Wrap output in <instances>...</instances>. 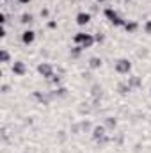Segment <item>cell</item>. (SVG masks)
Wrapping results in <instances>:
<instances>
[{"label":"cell","instance_id":"cell-12","mask_svg":"<svg viewBox=\"0 0 151 153\" xmlns=\"http://www.w3.org/2000/svg\"><path fill=\"white\" fill-rule=\"evenodd\" d=\"M137 29H139V23L137 22H126L124 23V30L126 32H135Z\"/></svg>","mask_w":151,"mask_h":153},{"label":"cell","instance_id":"cell-15","mask_svg":"<svg viewBox=\"0 0 151 153\" xmlns=\"http://www.w3.org/2000/svg\"><path fill=\"white\" fill-rule=\"evenodd\" d=\"M82 50H84V48H80V46L76 45L75 48H71V57H73V59H76V57H80V53H82Z\"/></svg>","mask_w":151,"mask_h":153},{"label":"cell","instance_id":"cell-6","mask_svg":"<svg viewBox=\"0 0 151 153\" xmlns=\"http://www.w3.org/2000/svg\"><path fill=\"white\" fill-rule=\"evenodd\" d=\"M13 73L18 76H23L27 73V66H25V62H21V61H16L14 64H13Z\"/></svg>","mask_w":151,"mask_h":153},{"label":"cell","instance_id":"cell-19","mask_svg":"<svg viewBox=\"0 0 151 153\" xmlns=\"http://www.w3.org/2000/svg\"><path fill=\"white\" fill-rule=\"evenodd\" d=\"M144 30H146L148 34H151V20H148V22L144 23Z\"/></svg>","mask_w":151,"mask_h":153},{"label":"cell","instance_id":"cell-4","mask_svg":"<svg viewBox=\"0 0 151 153\" xmlns=\"http://www.w3.org/2000/svg\"><path fill=\"white\" fill-rule=\"evenodd\" d=\"M130 70H132V62H130L128 59H119V61L115 62V71H117V73L126 75Z\"/></svg>","mask_w":151,"mask_h":153},{"label":"cell","instance_id":"cell-22","mask_svg":"<svg viewBox=\"0 0 151 153\" xmlns=\"http://www.w3.org/2000/svg\"><path fill=\"white\" fill-rule=\"evenodd\" d=\"M20 4H30V0H20Z\"/></svg>","mask_w":151,"mask_h":153},{"label":"cell","instance_id":"cell-8","mask_svg":"<svg viewBox=\"0 0 151 153\" xmlns=\"http://www.w3.org/2000/svg\"><path fill=\"white\" fill-rule=\"evenodd\" d=\"M91 22V14L89 13H85V11H82V13H78L76 14V23L80 25V27H84V25H87Z\"/></svg>","mask_w":151,"mask_h":153},{"label":"cell","instance_id":"cell-13","mask_svg":"<svg viewBox=\"0 0 151 153\" xmlns=\"http://www.w3.org/2000/svg\"><path fill=\"white\" fill-rule=\"evenodd\" d=\"M141 84H142V82H141L139 76H130V78H128V85H130L132 89H133V87H139Z\"/></svg>","mask_w":151,"mask_h":153},{"label":"cell","instance_id":"cell-3","mask_svg":"<svg viewBox=\"0 0 151 153\" xmlns=\"http://www.w3.org/2000/svg\"><path fill=\"white\" fill-rule=\"evenodd\" d=\"M91 135H93V139H94L96 143H100L101 139H105V137H107V128H105V125H96V126H93Z\"/></svg>","mask_w":151,"mask_h":153},{"label":"cell","instance_id":"cell-11","mask_svg":"<svg viewBox=\"0 0 151 153\" xmlns=\"http://www.w3.org/2000/svg\"><path fill=\"white\" fill-rule=\"evenodd\" d=\"M34 98H36V100H38V102H41V103H43V105H48V103H50V98H48V96H46V94H43V93H34Z\"/></svg>","mask_w":151,"mask_h":153},{"label":"cell","instance_id":"cell-7","mask_svg":"<svg viewBox=\"0 0 151 153\" xmlns=\"http://www.w3.org/2000/svg\"><path fill=\"white\" fill-rule=\"evenodd\" d=\"M34 39H36V32H34V30H30V29L23 30V34H21V41H23V45H32Z\"/></svg>","mask_w":151,"mask_h":153},{"label":"cell","instance_id":"cell-14","mask_svg":"<svg viewBox=\"0 0 151 153\" xmlns=\"http://www.w3.org/2000/svg\"><path fill=\"white\" fill-rule=\"evenodd\" d=\"M32 20H34V16L29 14V13H25V14L21 16V23H25V25H27V23H32Z\"/></svg>","mask_w":151,"mask_h":153},{"label":"cell","instance_id":"cell-16","mask_svg":"<svg viewBox=\"0 0 151 153\" xmlns=\"http://www.w3.org/2000/svg\"><path fill=\"white\" fill-rule=\"evenodd\" d=\"M117 89H119L121 93H128V91H132V87H130L128 84H119V85H117Z\"/></svg>","mask_w":151,"mask_h":153},{"label":"cell","instance_id":"cell-17","mask_svg":"<svg viewBox=\"0 0 151 153\" xmlns=\"http://www.w3.org/2000/svg\"><path fill=\"white\" fill-rule=\"evenodd\" d=\"M50 80H52V84H53V85H59V84H61V76H59V75H53Z\"/></svg>","mask_w":151,"mask_h":153},{"label":"cell","instance_id":"cell-10","mask_svg":"<svg viewBox=\"0 0 151 153\" xmlns=\"http://www.w3.org/2000/svg\"><path fill=\"white\" fill-rule=\"evenodd\" d=\"M115 126H117V119L115 117H112V116L110 117H105V128L107 130H114Z\"/></svg>","mask_w":151,"mask_h":153},{"label":"cell","instance_id":"cell-20","mask_svg":"<svg viewBox=\"0 0 151 153\" xmlns=\"http://www.w3.org/2000/svg\"><path fill=\"white\" fill-rule=\"evenodd\" d=\"M94 39H96V43H103V41H105V36H103V34H96Z\"/></svg>","mask_w":151,"mask_h":153},{"label":"cell","instance_id":"cell-18","mask_svg":"<svg viewBox=\"0 0 151 153\" xmlns=\"http://www.w3.org/2000/svg\"><path fill=\"white\" fill-rule=\"evenodd\" d=\"M2 62H9V53H7V50H2Z\"/></svg>","mask_w":151,"mask_h":153},{"label":"cell","instance_id":"cell-1","mask_svg":"<svg viewBox=\"0 0 151 153\" xmlns=\"http://www.w3.org/2000/svg\"><path fill=\"white\" fill-rule=\"evenodd\" d=\"M73 41H75L80 48H84V50H85V48H91V46L96 43L94 36H91V34H85V32H78V34H75Z\"/></svg>","mask_w":151,"mask_h":153},{"label":"cell","instance_id":"cell-23","mask_svg":"<svg viewBox=\"0 0 151 153\" xmlns=\"http://www.w3.org/2000/svg\"><path fill=\"white\" fill-rule=\"evenodd\" d=\"M96 2H105V0H96Z\"/></svg>","mask_w":151,"mask_h":153},{"label":"cell","instance_id":"cell-21","mask_svg":"<svg viewBox=\"0 0 151 153\" xmlns=\"http://www.w3.org/2000/svg\"><path fill=\"white\" fill-rule=\"evenodd\" d=\"M48 27H50V29H55V27H57V23H55V22H50V23H48Z\"/></svg>","mask_w":151,"mask_h":153},{"label":"cell","instance_id":"cell-9","mask_svg":"<svg viewBox=\"0 0 151 153\" xmlns=\"http://www.w3.org/2000/svg\"><path fill=\"white\" fill-rule=\"evenodd\" d=\"M101 64H103V62H101L100 57H91V59H89V68H91V70H98V68H101Z\"/></svg>","mask_w":151,"mask_h":153},{"label":"cell","instance_id":"cell-5","mask_svg":"<svg viewBox=\"0 0 151 153\" xmlns=\"http://www.w3.org/2000/svg\"><path fill=\"white\" fill-rule=\"evenodd\" d=\"M38 71H39V75L44 76V78H52V76L55 75V73H53V66L48 64V62H41L38 66Z\"/></svg>","mask_w":151,"mask_h":153},{"label":"cell","instance_id":"cell-2","mask_svg":"<svg viewBox=\"0 0 151 153\" xmlns=\"http://www.w3.org/2000/svg\"><path fill=\"white\" fill-rule=\"evenodd\" d=\"M105 16H107V20H109L112 25H115V27H124V23H126V22H124L114 9H110V7L105 9Z\"/></svg>","mask_w":151,"mask_h":153},{"label":"cell","instance_id":"cell-24","mask_svg":"<svg viewBox=\"0 0 151 153\" xmlns=\"http://www.w3.org/2000/svg\"><path fill=\"white\" fill-rule=\"evenodd\" d=\"M150 93H151V89H150Z\"/></svg>","mask_w":151,"mask_h":153}]
</instances>
